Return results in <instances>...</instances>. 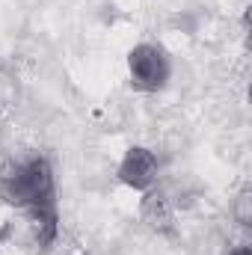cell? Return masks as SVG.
<instances>
[{
	"mask_svg": "<svg viewBox=\"0 0 252 255\" xmlns=\"http://www.w3.org/2000/svg\"><path fill=\"white\" fill-rule=\"evenodd\" d=\"M0 196L6 205L33 211V208H48L57 205V181L48 157H27L9 166L0 178Z\"/></svg>",
	"mask_w": 252,
	"mask_h": 255,
	"instance_id": "obj_1",
	"label": "cell"
},
{
	"mask_svg": "<svg viewBox=\"0 0 252 255\" xmlns=\"http://www.w3.org/2000/svg\"><path fill=\"white\" fill-rule=\"evenodd\" d=\"M127 71L136 89L157 92L169 80V57L157 45H136L127 54Z\"/></svg>",
	"mask_w": 252,
	"mask_h": 255,
	"instance_id": "obj_2",
	"label": "cell"
},
{
	"mask_svg": "<svg viewBox=\"0 0 252 255\" xmlns=\"http://www.w3.org/2000/svg\"><path fill=\"white\" fill-rule=\"evenodd\" d=\"M119 178H122V184L133 187V190H148L157 178V157L142 145L127 148L119 163Z\"/></svg>",
	"mask_w": 252,
	"mask_h": 255,
	"instance_id": "obj_3",
	"label": "cell"
},
{
	"mask_svg": "<svg viewBox=\"0 0 252 255\" xmlns=\"http://www.w3.org/2000/svg\"><path fill=\"white\" fill-rule=\"evenodd\" d=\"M142 220L154 229V232H172V211L163 193H145L142 199Z\"/></svg>",
	"mask_w": 252,
	"mask_h": 255,
	"instance_id": "obj_4",
	"label": "cell"
},
{
	"mask_svg": "<svg viewBox=\"0 0 252 255\" xmlns=\"http://www.w3.org/2000/svg\"><path fill=\"white\" fill-rule=\"evenodd\" d=\"M33 217V229H36V241L42 250H48L57 238V205H48V208H33L30 211Z\"/></svg>",
	"mask_w": 252,
	"mask_h": 255,
	"instance_id": "obj_5",
	"label": "cell"
},
{
	"mask_svg": "<svg viewBox=\"0 0 252 255\" xmlns=\"http://www.w3.org/2000/svg\"><path fill=\"white\" fill-rule=\"evenodd\" d=\"M232 255H250V247H241V250H235Z\"/></svg>",
	"mask_w": 252,
	"mask_h": 255,
	"instance_id": "obj_6",
	"label": "cell"
}]
</instances>
